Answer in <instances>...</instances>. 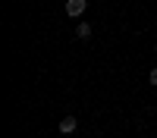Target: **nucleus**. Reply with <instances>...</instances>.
Masks as SVG:
<instances>
[{
  "label": "nucleus",
  "mask_w": 157,
  "mask_h": 138,
  "mask_svg": "<svg viewBox=\"0 0 157 138\" xmlns=\"http://www.w3.org/2000/svg\"><path fill=\"white\" fill-rule=\"evenodd\" d=\"M88 9V0H66V16H72V19H78L82 13Z\"/></svg>",
  "instance_id": "1"
},
{
  "label": "nucleus",
  "mask_w": 157,
  "mask_h": 138,
  "mask_svg": "<svg viewBox=\"0 0 157 138\" xmlns=\"http://www.w3.org/2000/svg\"><path fill=\"white\" fill-rule=\"evenodd\" d=\"M75 129H78L75 116H63V119H60V125H57V132H60V135H72Z\"/></svg>",
  "instance_id": "2"
},
{
  "label": "nucleus",
  "mask_w": 157,
  "mask_h": 138,
  "mask_svg": "<svg viewBox=\"0 0 157 138\" xmlns=\"http://www.w3.org/2000/svg\"><path fill=\"white\" fill-rule=\"evenodd\" d=\"M75 38L88 41V38H91V25H88V22H78V28H75Z\"/></svg>",
  "instance_id": "3"
},
{
  "label": "nucleus",
  "mask_w": 157,
  "mask_h": 138,
  "mask_svg": "<svg viewBox=\"0 0 157 138\" xmlns=\"http://www.w3.org/2000/svg\"><path fill=\"white\" fill-rule=\"evenodd\" d=\"M148 82H151V85H154V88H157V66H154V69H151V72H148Z\"/></svg>",
  "instance_id": "4"
},
{
  "label": "nucleus",
  "mask_w": 157,
  "mask_h": 138,
  "mask_svg": "<svg viewBox=\"0 0 157 138\" xmlns=\"http://www.w3.org/2000/svg\"><path fill=\"white\" fill-rule=\"evenodd\" d=\"M154 54H157V47H154Z\"/></svg>",
  "instance_id": "5"
}]
</instances>
